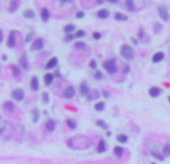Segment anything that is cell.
I'll return each mask as SVG.
<instances>
[{
	"instance_id": "obj_27",
	"label": "cell",
	"mask_w": 170,
	"mask_h": 164,
	"mask_svg": "<svg viewBox=\"0 0 170 164\" xmlns=\"http://www.w3.org/2000/svg\"><path fill=\"white\" fill-rule=\"evenodd\" d=\"M104 108H106V103L104 101H97L96 105H94V110H97V112L104 110Z\"/></svg>"
},
{
	"instance_id": "obj_5",
	"label": "cell",
	"mask_w": 170,
	"mask_h": 164,
	"mask_svg": "<svg viewBox=\"0 0 170 164\" xmlns=\"http://www.w3.org/2000/svg\"><path fill=\"white\" fill-rule=\"evenodd\" d=\"M11 97H12L15 101H23V100H24V97H25L24 90H21V88H16V90H14V91L11 93Z\"/></svg>"
},
{
	"instance_id": "obj_19",
	"label": "cell",
	"mask_w": 170,
	"mask_h": 164,
	"mask_svg": "<svg viewBox=\"0 0 170 164\" xmlns=\"http://www.w3.org/2000/svg\"><path fill=\"white\" fill-rule=\"evenodd\" d=\"M18 6H20V0H11V3H9V12L11 14L16 12Z\"/></svg>"
},
{
	"instance_id": "obj_21",
	"label": "cell",
	"mask_w": 170,
	"mask_h": 164,
	"mask_svg": "<svg viewBox=\"0 0 170 164\" xmlns=\"http://www.w3.org/2000/svg\"><path fill=\"white\" fill-rule=\"evenodd\" d=\"M151 155H152V157H154L157 161H160V163H163L164 161V155H163V152H157V151H151Z\"/></svg>"
},
{
	"instance_id": "obj_16",
	"label": "cell",
	"mask_w": 170,
	"mask_h": 164,
	"mask_svg": "<svg viewBox=\"0 0 170 164\" xmlns=\"http://www.w3.org/2000/svg\"><path fill=\"white\" fill-rule=\"evenodd\" d=\"M54 79H55V78H54L52 73H45V76H43V84L46 85V87H49V85L54 82Z\"/></svg>"
},
{
	"instance_id": "obj_2",
	"label": "cell",
	"mask_w": 170,
	"mask_h": 164,
	"mask_svg": "<svg viewBox=\"0 0 170 164\" xmlns=\"http://www.w3.org/2000/svg\"><path fill=\"white\" fill-rule=\"evenodd\" d=\"M103 69L106 73L109 75H115L116 72H118V63H116L115 58H107L103 61Z\"/></svg>"
},
{
	"instance_id": "obj_51",
	"label": "cell",
	"mask_w": 170,
	"mask_h": 164,
	"mask_svg": "<svg viewBox=\"0 0 170 164\" xmlns=\"http://www.w3.org/2000/svg\"><path fill=\"white\" fill-rule=\"evenodd\" d=\"M96 2H97V3H98V5H102V3H103V2H104V0H96Z\"/></svg>"
},
{
	"instance_id": "obj_8",
	"label": "cell",
	"mask_w": 170,
	"mask_h": 164,
	"mask_svg": "<svg viewBox=\"0 0 170 164\" xmlns=\"http://www.w3.org/2000/svg\"><path fill=\"white\" fill-rule=\"evenodd\" d=\"M55 127H57V121L54 118H48L46 122H45V130H46L48 133H51V131L55 130Z\"/></svg>"
},
{
	"instance_id": "obj_34",
	"label": "cell",
	"mask_w": 170,
	"mask_h": 164,
	"mask_svg": "<svg viewBox=\"0 0 170 164\" xmlns=\"http://www.w3.org/2000/svg\"><path fill=\"white\" fill-rule=\"evenodd\" d=\"M163 155H164V157H169V155H170V143L164 145V148H163Z\"/></svg>"
},
{
	"instance_id": "obj_48",
	"label": "cell",
	"mask_w": 170,
	"mask_h": 164,
	"mask_svg": "<svg viewBox=\"0 0 170 164\" xmlns=\"http://www.w3.org/2000/svg\"><path fill=\"white\" fill-rule=\"evenodd\" d=\"M58 2H61V3H72V0H58Z\"/></svg>"
},
{
	"instance_id": "obj_20",
	"label": "cell",
	"mask_w": 170,
	"mask_h": 164,
	"mask_svg": "<svg viewBox=\"0 0 170 164\" xmlns=\"http://www.w3.org/2000/svg\"><path fill=\"white\" fill-rule=\"evenodd\" d=\"M23 15H24L25 20H34V18H36V14H34L33 9H25V11L23 12Z\"/></svg>"
},
{
	"instance_id": "obj_52",
	"label": "cell",
	"mask_w": 170,
	"mask_h": 164,
	"mask_svg": "<svg viewBox=\"0 0 170 164\" xmlns=\"http://www.w3.org/2000/svg\"><path fill=\"white\" fill-rule=\"evenodd\" d=\"M169 103H170V97H169Z\"/></svg>"
},
{
	"instance_id": "obj_41",
	"label": "cell",
	"mask_w": 170,
	"mask_h": 164,
	"mask_svg": "<svg viewBox=\"0 0 170 164\" xmlns=\"http://www.w3.org/2000/svg\"><path fill=\"white\" fill-rule=\"evenodd\" d=\"M84 16H85V12H84V11H78V12H76V18H78V20H82Z\"/></svg>"
},
{
	"instance_id": "obj_39",
	"label": "cell",
	"mask_w": 170,
	"mask_h": 164,
	"mask_svg": "<svg viewBox=\"0 0 170 164\" xmlns=\"http://www.w3.org/2000/svg\"><path fill=\"white\" fill-rule=\"evenodd\" d=\"M73 39H75V34H66V36H64V42H67V44L72 42Z\"/></svg>"
},
{
	"instance_id": "obj_11",
	"label": "cell",
	"mask_w": 170,
	"mask_h": 164,
	"mask_svg": "<svg viewBox=\"0 0 170 164\" xmlns=\"http://www.w3.org/2000/svg\"><path fill=\"white\" fill-rule=\"evenodd\" d=\"M57 66H58V58L57 57H52V58H49L48 61H46L45 69H46V70H52V69H55Z\"/></svg>"
},
{
	"instance_id": "obj_22",
	"label": "cell",
	"mask_w": 170,
	"mask_h": 164,
	"mask_svg": "<svg viewBox=\"0 0 170 164\" xmlns=\"http://www.w3.org/2000/svg\"><path fill=\"white\" fill-rule=\"evenodd\" d=\"M11 72H12L14 78H20V76H21V67L14 64V66H11Z\"/></svg>"
},
{
	"instance_id": "obj_18",
	"label": "cell",
	"mask_w": 170,
	"mask_h": 164,
	"mask_svg": "<svg viewBox=\"0 0 170 164\" xmlns=\"http://www.w3.org/2000/svg\"><path fill=\"white\" fill-rule=\"evenodd\" d=\"M49 16H51L49 11L46 9V7H42V11H40V18H42V21H43V22L49 21Z\"/></svg>"
},
{
	"instance_id": "obj_9",
	"label": "cell",
	"mask_w": 170,
	"mask_h": 164,
	"mask_svg": "<svg viewBox=\"0 0 170 164\" xmlns=\"http://www.w3.org/2000/svg\"><path fill=\"white\" fill-rule=\"evenodd\" d=\"M75 94H76V90H75V87H67L64 91H63V97H64L66 100H70V99H73L75 97Z\"/></svg>"
},
{
	"instance_id": "obj_49",
	"label": "cell",
	"mask_w": 170,
	"mask_h": 164,
	"mask_svg": "<svg viewBox=\"0 0 170 164\" xmlns=\"http://www.w3.org/2000/svg\"><path fill=\"white\" fill-rule=\"evenodd\" d=\"M3 42V33H2V30H0V44Z\"/></svg>"
},
{
	"instance_id": "obj_43",
	"label": "cell",
	"mask_w": 170,
	"mask_h": 164,
	"mask_svg": "<svg viewBox=\"0 0 170 164\" xmlns=\"http://www.w3.org/2000/svg\"><path fill=\"white\" fill-rule=\"evenodd\" d=\"M122 70H124V73H125V75H127V73H130V66H128V64H125Z\"/></svg>"
},
{
	"instance_id": "obj_45",
	"label": "cell",
	"mask_w": 170,
	"mask_h": 164,
	"mask_svg": "<svg viewBox=\"0 0 170 164\" xmlns=\"http://www.w3.org/2000/svg\"><path fill=\"white\" fill-rule=\"evenodd\" d=\"M143 34H145V30L140 29V30H139V37H143Z\"/></svg>"
},
{
	"instance_id": "obj_37",
	"label": "cell",
	"mask_w": 170,
	"mask_h": 164,
	"mask_svg": "<svg viewBox=\"0 0 170 164\" xmlns=\"http://www.w3.org/2000/svg\"><path fill=\"white\" fill-rule=\"evenodd\" d=\"M40 97H42V101H43V103H48V101H49V94H48V93H42Z\"/></svg>"
},
{
	"instance_id": "obj_31",
	"label": "cell",
	"mask_w": 170,
	"mask_h": 164,
	"mask_svg": "<svg viewBox=\"0 0 170 164\" xmlns=\"http://www.w3.org/2000/svg\"><path fill=\"white\" fill-rule=\"evenodd\" d=\"M3 108H5L6 110H11V112H14V110H15V105H14V103H11V101H5Z\"/></svg>"
},
{
	"instance_id": "obj_25",
	"label": "cell",
	"mask_w": 170,
	"mask_h": 164,
	"mask_svg": "<svg viewBox=\"0 0 170 164\" xmlns=\"http://www.w3.org/2000/svg\"><path fill=\"white\" fill-rule=\"evenodd\" d=\"M113 154H115V157L121 158L124 155V148H122V146H115V148H113Z\"/></svg>"
},
{
	"instance_id": "obj_24",
	"label": "cell",
	"mask_w": 170,
	"mask_h": 164,
	"mask_svg": "<svg viewBox=\"0 0 170 164\" xmlns=\"http://www.w3.org/2000/svg\"><path fill=\"white\" fill-rule=\"evenodd\" d=\"M113 18H115L116 21H127L128 16L125 15V14H122V12H116V14L113 15Z\"/></svg>"
},
{
	"instance_id": "obj_38",
	"label": "cell",
	"mask_w": 170,
	"mask_h": 164,
	"mask_svg": "<svg viewBox=\"0 0 170 164\" xmlns=\"http://www.w3.org/2000/svg\"><path fill=\"white\" fill-rule=\"evenodd\" d=\"M89 69H91V70H97V61L96 60H91V61H89Z\"/></svg>"
},
{
	"instance_id": "obj_29",
	"label": "cell",
	"mask_w": 170,
	"mask_h": 164,
	"mask_svg": "<svg viewBox=\"0 0 170 164\" xmlns=\"http://www.w3.org/2000/svg\"><path fill=\"white\" fill-rule=\"evenodd\" d=\"M125 6H127V9L130 12H134L136 11V6H134V2L133 0H125Z\"/></svg>"
},
{
	"instance_id": "obj_17",
	"label": "cell",
	"mask_w": 170,
	"mask_h": 164,
	"mask_svg": "<svg viewBox=\"0 0 170 164\" xmlns=\"http://www.w3.org/2000/svg\"><path fill=\"white\" fill-rule=\"evenodd\" d=\"M106 148H107V146H106V142L103 140V139H100V140H98V143H97V152L98 154H103V152H106Z\"/></svg>"
},
{
	"instance_id": "obj_36",
	"label": "cell",
	"mask_w": 170,
	"mask_h": 164,
	"mask_svg": "<svg viewBox=\"0 0 170 164\" xmlns=\"http://www.w3.org/2000/svg\"><path fill=\"white\" fill-rule=\"evenodd\" d=\"M75 48H76V49H84V51H85V49H87V45L82 44V42H76V44H75Z\"/></svg>"
},
{
	"instance_id": "obj_40",
	"label": "cell",
	"mask_w": 170,
	"mask_h": 164,
	"mask_svg": "<svg viewBox=\"0 0 170 164\" xmlns=\"http://www.w3.org/2000/svg\"><path fill=\"white\" fill-rule=\"evenodd\" d=\"M33 40H34L33 39V33H29V34H27V37H25V42H27V44H31Z\"/></svg>"
},
{
	"instance_id": "obj_12",
	"label": "cell",
	"mask_w": 170,
	"mask_h": 164,
	"mask_svg": "<svg viewBox=\"0 0 170 164\" xmlns=\"http://www.w3.org/2000/svg\"><path fill=\"white\" fill-rule=\"evenodd\" d=\"M20 67L24 69V70L29 69V57H27V54H21V57H20Z\"/></svg>"
},
{
	"instance_id": "obj_3",
	"label": "cell",
	"mask_w": 170,
	"mask_h": 164,
	"mask_svg": "<svg viewBox=\"0 0 170 164\" xmlns=\"http://www.w3.org/2000/svg\"><path fill=\"white\" fill-rule=\"evenodd\" d=\"M43 46H45V40H43L42 37H36V39L31 42V45H30L31 51H42Z\"/></svg>"
},
{
	"instance_id": "obj_32",
	"label": "cell",
	"mask_w": 170,
	"mask_h": 164,
	"mask_svg": "<svg viewBox=\"0 0 170 164\" xmlns=\"http://www.w3.org/2000/svg\"><path fill=\"white\" fill-rule=\"evenodd\" d=\"M31 119H33V122H38V121H39V110L38 109H34L31 112Z\"/></svg>"
},
{
	"instance_id": "obj_6",
	"label": "cell",
	"mask_w": 170,
	"mask_h": 164,
	"mask_svg": "<svg viewBox=\"0 0 170 164\" xmlns=\"http://www.w3.org/2000/svg\"><path fill=\"white\" fill-rule=\"evenodd\" d=\"M158 15H160V20H163L164 22H167L170 20V14H169V9L166 6H160L158 7Z\"/></svg>"
},
{
	"instance_id": "obj_53",
	"label": "cell",
	"mask_w": 170,
	"mask_h": 164,
	"mask_svg": "<svg viewBox=\"0 0 170 164\" xmlns=\"http://www.w3.org/2000/svg\"><path fill=\"white\" fill-rule=\"evenodd\" d=\"M152 164H157V163H152Z\"/></svg>"
},
{
	"instance_id": "obj_1",
	"label": "cell",
	"mask_w": 170,
	"mask_h": 164,
	"mask_svg": "<svg viewBox=\"0 0 170 164\" xmlns=\"http://www.w3.org/2000/svg\"><path fill=\"white\" fill-rule=\"evenodd\" d=\"M119 54L124 60H127V61H131V60L134 58V49L131 45L128 44H122L121 48H119Z\"/></svg>"
},
{
	"instance_id": "obj_42",
	"label": "cell",
	"mask_w": 170,
	"mask_h": 164,
	"mask_svg": "<svg viewBox=\"0 0 170 164\" xmlns=\"http://www.w3.org/2000/svg\"><path fill=\"white\" fill-rule=\"evenodd\" d=\"M93 39H94V40H98V39H102V33H98V31H94V33H93Z\"/></svg>"
},
{
	"instance_id": "obj_15",
	"label": "cell",
	"mask_w": 170,
	"mask_h": 164,
	"mask_svg": "<svg viewBox=\"0 0 170 164\" xmlns=\"http://www.w3.org/2000/svg\"><path fill=\"white\" fill-rule=\"evenodd\" d=\"M39 87H40V85H39V79H38V78H36V76H33L31 78V81H30V88H31V91H39Z\"/></svg>"
},
{
	"instance_id": "obj_14",
	"label": "cell",
	"mask_w": 170,
	"mask_h": 164,
	"mask_svg": "<svg viewBox=\"0 0 170 164\" xmlns=\"http://www.w3.org/2000/svg\"><path fill=\"white\" fill-rule=\"evenodd\" d=\"M164 52H161V51H160V52H155L154 55H152V63H154V64H158V63H161V61H163V60H164Z\"/></svg>"
},
{
	"instance_id": "obj_46",
	"label": "cell",
	"mask_w": 170,
	"mask_h": 164,
	"mask_svg": "<svg viewBox=\"0 0 170 164\" xmlns=\"http://www.w3.org/2000/svg\"><path fill=\"white\" fill-rule=\"evenodd\" d=\"M131 42H133V44H134V45H137V44H139V40H137L136 37H131Z\"/></svg>"
},
{
	"instance_id": "obj_7",
	"label": "cell",
	"mask_w": 170,
	"mask_h": 164,
	"mask_svg": "<svg viewBox=\"0 0 170 164\" xmlns=\"http://www.w3.org/2000/svg\"><path fill=\"white\" fill-rule=\"evenodd\" d=\"M15 45H16V31L12 30L11 33H9V36H8L6 46H8V48H15Z\"/></svg>"
},
{
	"instance_id": "obj_23",
	"label": "cell",
	"mask_w": 170,
	"mask_h": 164,
	"mask_svg": "<svg viewBox=\"0 0 170 164\" xmlns=\"http://www.w3.org/2000/svg\"><path fill=\"white\" fill-rule=\"evenodd\" d=\"M66 125L70 128V130H75V128L78 127V122H76L73 118H67V119H66Z\"/></svg>"
},
{
	"instance_id": "obj_47",
	"label": "cell",
	"mask_w": 170,
	"mask_h": 164,
	"mask_svg": "<svg viewBox=\"0 0 170 164\" xmlns=\"http://www.w3.org/2000/svg\"><path fill=\"white\" fill-rule=\"evenodd\" d=\"M61 76V73L58 72V70H55V73H54V78H60Z\"/></svg>"
},
{
	"instance_id": "obj_10",
	"label": "cell",
	"mask_w": 170,
	"mask_h": 164,
	"mask_svg": "<svg viewBox=\"0 0 170 164\" xmlns=\"http://www.w3.org/2000/svg\"><path fill=\"white\" fill-rule=\"evenodd\" d=\"M161 93H163V90H161L160 87H151V88L148 90L149 97H152V99H157V97H160V96H161Z\"/></svg>"
},
{
	"instance_id": "obj_44",
	"label": "cell",
	"mask_w": 170,
	"mask_h": 164,
	"mask_svg": "<svg viewBox=\"0 0 170 164\" xmlns=\"http://www.w3.org/2000/svg\"><path fill=\"white\" fill-rule=\"evenodd\" d=\"M102 96H103V97H106V99H107V97H109V93H107V91H106V90H104V91H102Z\"/></svg>"
},
{
	"instance_id": "obj_26",
	"label": "cell",
	"mask_w": 170,
	"mask_h": 164,
	"mask_svg": "<svg viewBox=\"0 0 170 164\" xmlns=\"http://www.w3.org/2000/svg\"><path fill=\"white\" fill-rule=\"evenodd\" d=\"M63 30H64V33H66V34H73V33L76 31L73 24H67V25H64V29H63Z\"/></svg>"
},
{
	"instance_id": "obj_33",
	"label": "cell",
	"mask_w": 170,
	"mask_h": 164,
	"mask_svg": "<svg viewBox=\"0 0 170 164\" xmlns=\"http://www.w3.org/2000/svg\"><path fill=\"white\" fill-rule=\"evenodd\" d=\"M94 79H96V81H102V79H103V72L96 70V72H94Z\"/></svg>"
},
{
	"instance_id": "obj_13",
	"label": "cell",
	"mask_w": 170,
	"mask_h": 164,
	"mask_svg": "<svg viewBox=\"0 0 170 164\" xmlns=\"http://www.w3.org/2000/svg\"><path fill=\"white\" fill-rule=\"evenodd\" d=\"M97 16L100 20H107L111 16V12L106 9V7H102V9H98V12H97Z\"/></svg>"
},
{
	"instance_id": "obj_35",
	"label": "cell",
	"mask_w": 170,
	"mask_h": 164,
	"mask_svg": "<svg viewBox=\"0 0 170 164\" xmlns=\"http://www.w3.org/2000/svg\"><path fill=\"white\" fill-rule=\"evenodd\" d=\"M73 34H75V37H76V39H81V37H84V36H85V31H84V30H76Z\"/></svg>"
},
{
	"instance_id": "obj_50",
	"label": "cell",
	"mask_w": 170,
	"mask_h": 164,
	"mask_svg": "<svg viewBox=\"0 0 170 164\" xmlns=\"http://www.w3.org/2000/svg\"><path fill=\"white\" fill-rule=\"evenodd\" d=\"M109 3H118V0H107Z\"/></svg>"
},
{
	"instance_id": "obj_30",
	"label": "cell",
	"mask_w": 170,
	"mask_h": 164,
	"mask_svg": "<svg viewBox=\"0 0 170 164\" xmlns=\"http://www.w3.org/2000/svg\"><path fill=\"white\" fill-rule=\"evenodd\" d=\"M96 125H97V127H100L102 130H106V131H107V124L104 122L103 119H97V121H96Z\"/></svg>"
},
{
	"instance_id": "obj_4",
	"label": "cell",
	"mask_w": 170,
	"mask_h": 164,
	"mask_svg": "<svg viewBox=\"0 0 170 164\" xmlns=\"http://www.w3.org/2000/svg\"><path fill=\"white\" fill-rule=\"evenodd\" d=\"M91 93V90H89V85H88V82L87 81H82L79 84V94L82 97H88V94Z\"/></svg>"
},
{
	"instance_id": "obj_28",
	"label": "cell",
	"mask_w": 170,
	"mask_h": 164,
	"mask_svg": "<svg viewBox=\"0 0 170 164\" xmlns=\"http://www.w3.org/2000/svg\"><path fill=\"white\" fill-rule=\"evenodd\" d=\"M116 140H118V143H127V142H128V136L121 133V134L116 136Z\"/></svg>"
}]
</instances>
